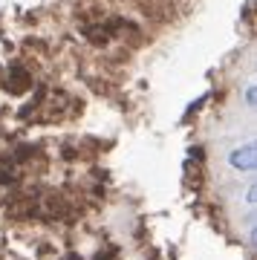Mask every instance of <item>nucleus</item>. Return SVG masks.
Listing matches in <instances>:
<instances>
[{
	"label": "nucleus",
	"mask_w": 257,
	"mask_h": 260,
	"mask_svg": "<svg viewBox=\"0 0 257 260\" xmlns=\"http://www.w3.org/2000/svg\"><path fill=\"white\" fill-rule=\"evenodd\" d=\"M246 102L254 107V87H248V90H246Z\"/></svg>",
	"instance_id": "obj_2"
},
{
	"label": "nucleus",
	"mask_w": 257,
	"mask_h": 260,
	"mask_svg": "<svg viewBox=\"0 0 257 260\" xmlns=\"http://www.w3.org/2000/svg\"><path fill=\"white\" fill-rule=\"evenodd\" d=\"M257 150H254V145H243V148H237L234 153L229 156V162L237 171H254V165H257V156H254Z\"/></svg>",
	"instance_id": "obj_1"
}]
</instances>
